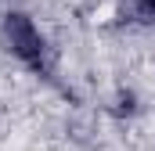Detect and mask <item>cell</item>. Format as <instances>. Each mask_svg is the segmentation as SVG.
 I'll return each instance as SVG.
<instances>
[{
    "mask_svg": "<svg viewBox=\"0 0 155 151\" xmlns=\"http://www.w3.org/2000/svg\"><path fill=\"white\" fill-rule=\"evenodd\" d=\"M4 40H7L11 54H15L22 65H29V69H36V72H47V69H51L47 36L40 33V25L29 18V14L7 11V14H4Z\"/></svg>",
    "mask_w": 155,
    "mask_h": 151,
    "instance_id": "cell-1",
    "label": "cell"
}]
</instances>
